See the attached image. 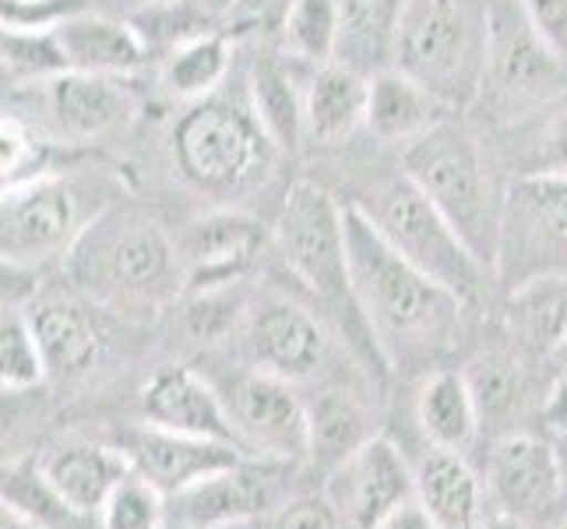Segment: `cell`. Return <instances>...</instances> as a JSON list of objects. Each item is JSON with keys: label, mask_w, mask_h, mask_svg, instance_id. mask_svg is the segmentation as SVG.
<instances>
[{"label": "cell", "mask_w": 567, "mask_h": 529, "mask_svg": "<svg viewBox=\"0 0 567 529\" xmlns=\"http://www.w3.org/2000/svg\"><path fill=\"white\" fill-rule=\"evenodd\" d=\"M346 241L357 301L388 367H416L452 349L465 311L458 293L402 258L349 202Z\"/></svg>", "instance_id": "6da1fadb"}, {"label": "cell", "mask_w": 567, "mask_h": 529, "mask_svg": "<svg viewBox=\"0 0 567 529\" xmlns=\"http://www.w3.org/2000/svg\"><path fill=\"white\" fill-rule=\"evenodd\" d=\"M64 272L92 304L134 318L159 315L187 293L181 244L155 220L131 208H103L95 215Z\"/></svg>", "instance_id": "7a4b0ae2"}, {"label": "cell", "mask_w": 567, "mask_h": 529, "mask_svg": "<svg viewBox=\"0 0 567 529\" xmlns=\"http://www.w3.org/2000/svg\"><path fill=\"white\" fill-rule=\"evenodd\" d=\"M399 163L494 276L507 181H501V163L491 145H483L480 134L455 113L402 145Z\"/></svg>", "instance_id": "3957f363"}, {"label": "cell", "mask_w": 567, "mask_h": 529, "mask_svg": "<svg viewBox=\"0 0 567 529\" xmlns=\"http://www.w3.org/2000/svg\"><path fill=\"white\" fill-rule=\"evenodd\" d=\"M276 244L297 283L336 318L353 349L367 353L381 370H391L357 301L346 241V205H339L336 194L315 181L292 184L276 220Z\"/></svg>", "instance_id": "277c9868"}, {"label": "cell", "mask_w": 567, "mask_h": 529, "mask_svg": "<svg viewBox=\"0 0 567 529\" xmlns=\"http://www.w3.org/2000/svg\"><path fill=\"white\" fill-rule=\"evenodd\" d=\"M494 11L486 0H402L391 61L455 110L480 100L491 64Z\"/></svg>", "instance_id": "5b68a950"}, {"label": "cell", "mask_w": 567, "mask_h": 529, "mask_svg": "<svg viewBox=\"0 0 567 529\" xmlns=\"http://www.w3.org/2000/svg\"><path fill=\"white\" fill-rule=\"evenodd\" d=\"M276 142L268 139L258 113L229 95L187 103L169 131V160L181 181L215 202L244 199L268 181L279 160Z\"/></svg>", "instance_id": "8992f818"}, {"label": "cell", "mask_w": 567, "mask_h": 529, "mask_svg": "<svg viewBox=\"0 0 567 529\" xmlns=\"http://www.w3.org/2000/svg\"><path fill=\"white\" fill-rule=\"evenodd\" d=\"M349 205H357L370 220V226H374L402 258L423 268L430 279H437L441 286L458 293L465 304L480 301L486 279H494L491 268L465 247L455 226L447 223L444 212L420 191V184L402 170V163L399 170L367 181Z\"/></svg>", "instance_id": "52a82bcc"}, {"label": "cell", "mask_w": 567, "mask_h": 529, "mask_svg": "<svg viewBox=\"0 0 567 529\" xmlns=\"http://www.w3.org/2000/svg\"><path fill=\"white\" fill-rule=\"evenodd\" d=\"M4 113H14L43 139L78 152L121 134L138 113V95L127 85V78L64 71L39 78V82L11 85Z\"/></svg>", "instance_id": "ba28073f"}, {"label": "cell", "mask_w": 567, "mask_h": 529, "mask_svg": "<svg viewBox=\"0 0 567 529\" xmlns=\"http://www.w3.org/2000/svg\"><path fill=\"white\" fill-rule=\"evenodd\" d=\"M100 212L85 208V194L74 184V176H68V170H53L25 184L4 187V205H0L4 272H39L68 262Z\"/></svg>", "instance_id": "9c48e42d"}, {"label": "cell", "mask_w": 567, "mask_h": 529, "mask_svg": "<svg viewBox=\"0 0 567 529\" xmlns=\"http://www.w3.org/2000/svg\"><path fill=\"white\" fill-rule=\"evenodd\" d=\"M554 272H567V176H515L507 181L494 279L515 289Z\"/></svg>", "instance_id": "30bf717a"}, {"label": "cell", "mask_w": 567, "mask_h": 529, "mask_svg": "<svg viewBox=\"0 0 567 529\" xmlns=\"http://www.w3.org/2000/svg\"><path fill=\"white\" fill-rule=\"evenodd\" d=\"M321 495L336 505L346 529H378L391 512L416 498V474L395 441L374 435L324 474Z\"/></svg>", "instance_id": "8fae6325"}, {"label": "cell", "mask_w": 567, "mask_h": 529, "mask_svg": "<svg viewBox=\"0 0 567 529\" xmlns=\"http://www.w3.org/2000/svg\"><path fill=\"white\" fill-rule=\"evenodd\" d=\"M268 241V226L244 208L219 205L194 215L177 237L187 293L240 286L261 262Z\"/></svg>", "instance_id": "7c38bea8"}, {"label": "cell", "mask_w": 567, "mask_h": 529, "mask_svg": "<svg viewBox=\"0 0 567 529\" xmlns=\"http://www.w3.org/2000/svg\"><path fill=\"white\" fill-rule=\"evenodd\" d=\"M223 399L244 448L279 462L307 459V403L297 396L292 382L254 367L229 382Z\"/></svg>", "instance_id": "4fadbf2b"}, {"label": "cell", "mask_w": 567, "mask_h": 529, "mask_svg": "<svg viewBox=\"0 0 567 529\" xmlns=\"http://www.w3.org/2000/svg\"><path fill=\"white\" fill-rule=\"evenodd\" d=\"M567 82V64L533 32V26L512 22V14H494L491 64L483 78V95L504 106H546Z\"/></svg>", "instance_id": "5bb4252c"}, {"label": "cell", "mask_w": 567, "mask_h": 529, "mask_svg": "<svg viewBox=\"0 0 567 529\" xmlns=\"http://www.w3.org/2000/svg\"><path fill=\"white\" fill-rule=\"evenodd\" d=\"M244 332L254 364L292 385L315 378L328 357L324 322L310 307L279 297V293L247 311Z\"/></svg>", "instance_id": "9a60e30c"}, {"label": "cell", "mask_w": 567, "mask_h": 529, "mask_svg": "<svg viewBox=\"0 0 567 529\" xmlns=\"http://www.w3.org/2000/svg\"><path fill=\"white\" fill-rule=\"evenodd\" d=\"M486 484L501 505V516L518 522L546 519L564 505V469L557 445L533 435H507L494 441L486 459Z\"/></svg>", "instance_id": "2e32d148"}, {"label": "cell", "mask_w": 567, "mask_h": 529, "mask_svg": "<svg viewBox=\"0 0 567 529\" xmlns=\"http://www.w3.org/2000/svg\"><path fill=\"white\" fill-rule=\"evenodd\" d=\"M121 452L131 459L134 474L145 477L166 498H177L198 480L223 474V469H233L247 459L240 445L177 435V430H163L152 424H145L142 430H131Z\"/></svg>", "instance_id": "e0dca14e"}, {"label": "cell", "mask_w": 567, "mask_h": 529, "mask_svg": "<svg viewBox=\"0 0 567 529\" xmlns=\"http://www.w3.org/2000/svg\"><path fill=\"white\" fill-rule=\"evenodd\" d=\"M292 462L279 459H244L240 466L223 469V474L205 477L184 495H177V516L190 529H226L265 516L276 508L279 480Z\"/></svg>", "instance_id": "ac0fdd59"}, {"label": "cell", "mask_w": 567, "mask_h": 529, "mask_svg": "<svg viewBox=\"0 0 567 529\" xmlns=\"http://www.w3.org/2000/svg\"><path fill=\"white\" fill-rule=\"evenodd\" d=\"M142 417L152 427L177 430V435H194V438H212V441H229L244 448L226 399L198 370L184 364H166L142 385Z\"/></svg>", "instance_id": "d6986e66"}, {"label": "cell", "mask_w": 567, "mask_h": 529, "mask_svg": "<svg viewBox=\"0 0 567 529\" xmlns=\"http://www.w3.org/2000/svg\"><path fill=\"white\" fill-rule=\"evenodd\" d=\"M39 469H43L53 495L82 519L85 516L100 519L110 495L124 484V477L134 474L131 459L121 448L92 445L82 438L56 441L53 448H47L43 459H39Z\"/></svg>", "instance_id": "ffe728a7"}, {"label": "cell", "mask_w": 567, "mask_h": 529, "mask_svg": "<svg viewBox=\"0 0 567 529\" xmlns=\"http://www.w3.org/2000/svg\"><path fill=\"white\" fill-rule=\"evenodd\" d=\"M53 43L61 50L64 71L85 74H134L148 57L142 29L124 18H110L100 11H78L53 26Z\"/></svg>", "instance_id": "44dd1931"}, {"label": "cell", "mask_w": 567, "mask_h": 529, "mask_svg": "<svg viewBox=\"0 0 567 529\" xmlns=\"http://www.w3.org/2000/svg\"><path fill=\"white\" fill-rule=\"evenodd\" d=\"M370 78L346 61H328L310 68L303 89V134L321 149L346 145L360 128H367Z\"/></svg>", "instance_id": "7402d4cb"}, {"label": "cell", "mask_w": 567, "mask_h": 529, "mask_svg": "<svg viewBox=\"0 0 567 529\" xmlns=\"http://www.w3.org/2000/svg\"><path fill=\"white\" fill-rule=\"evenodd\" d=\"M458 110L441 100L437 92L420 85L416 78H409L399 68L378 71L370 78V100H367V131L384 145H409L420 134L434 131L447 116Z\"/></svg>", "instance_id": "603a6c76"}, {"label": "cell", "mask_w": 567, "mask_h": 529, "mask_svg": "<svg viewBox=\"0 0 567 529\" xmlns=\"http://www.w3.org/2000/svg\"><path fill=\"white\" fill-rule=\"evenodd\" d=\"M25 315L35 328L39 346H43L50 378L71 382L95 367L103 353V332L85 304L68 297H43Z\"/></svg>", "instance_id": "cb8c5ba5"}, {"label": "cell", "mask_w": 567, "mask_h": 529, "mask_svg": "<svg viewBox=\"0 0 567 529\" xmlns=\"http://www.w3.org/2000/svg\"><path fill=\"white\" fill-rule=\"evenodd\" d=\"M501 170L515 176H567V106H536L507 121L494 142Z\"/></svg>", "instance_id": "d4e9b609"}, {"label": "cell", "mask_w": 567, "mask_h": 529, "mask_svg": "<svg viewBox=\"0 0 567 529\" xmlns=\"http://www.w3.org/2000/svg\"><path fill=\"white\" fill-rule=\"evenodd\" d=\"M416 501L441 529H476L480 519V480L462 452L430 445L416 462Z\"/></svg>", "instance_id": "484cf974"}, {"label": "cell", "mask_w": 567, "mask_h": 529, "mask_svg": "<svg viewBox=\"0 0 567 529\" xmlns=\"http://www.w3.org/2000/svg\"><path fill=\"white\" fill-rule=\"evenodd\" d=\"M303 89L307 78L300 82L292 71V57H258V64L250 71L247 100L250 110L258 113L261 128L268 139L276 142L282 155H297L307 142L303 134Z\"/></svg>", "instance_id": "4316f807"}, {"label": "cell", "mask_w": 567, "mask_h": 529, "mask_svg": "<svg viewBox=\"0 0 567 529\" xmlns=\"http://www.w3.org/2000/svg\"><path fill=\"white\" fill-rule=\"evenodd\" d=\"M374 435L378 430L374 420H370V409L357 396H349V391L328 388L307 406V459L321 474H331Z\"/></svg>", "instance_id": "83f0119b"}, {"label": "cell", "mask_w": 567, "mask_h": 529, "mask_svg": "<svg viewBox=\"0 0 567 529\" xmlns=\"http://www.w3.org/2000/svg\"><path fill=\"white\" fill-rule=\"evenodd\" d=\"M416 417L426 441L447 448V452H465L483 430L465 370H434L420 388Z\"/></svg>", "instance_id": "f1b7e54d"}, {"label": "cell", "mask_w": 567, "mask_h": 529, "mask_svg": "<svg viewBox=\"0 0 567 529\" xmlns=\"http://www.w3.org/2000/svg\"><path fill=\"white\" fill-rule=\"evenodd\" d=\"M507 325L536 353H550L567 336V272L536 276L507 297Z\"/></svg>", "instance_id": "f546056e"}, {"label": "cell", "mask_w": 567, "mask_h": 529, "mask_svg": "<svg viewBox=\"0 0 567 529\" xmlns=\"http://www.w3.org/2000/svg\"><path fill=\"white\" fill-rule=\"evenodd\" d=\"M233 64V47L226 32H198L177 43L163 61V85L184 103H198L219 92Z\"/></svg>", "instance_id": "4dcf8cb0"}, {"label": "cell", "mask_w": 567, "mask_h": 529, "mask_svg": "<svg viewBox=\"0 0 567 529\" xmlns=\"http://www.w3.org/2000/svg\"><path fill=\"white\" fill-rule=\"evenodd\" d=\"M346 39L342 0H289L282 18V47L286 57L307 68L336 61Z\"/></svg>", "instance_id": "1f68e13d"}, {"label": "cell", "mask_w": 567, "mask_h": 529, "mask_svg": "<svg viewBox=\"0 0 567 529\" xmlns=\"http://www.w3.org/2000/svg\"><path fill=\"white\" fill-rule=\"evenodd\" d=\"M465 382L473 391L480 420L486 424H507L522 406V375L518 364L501 357V353H483L473 357L465 367Z\"/></svg>", "instance_id": "d6a6232c"}, {"label": "cell", "mask_w": 567, "mask_h": 529, "mask_svg": "<svg viewBox=\"0 0 567 529\" xmlns=\"http://www.w3.org/2000/svg\"><path fill=\"white\" fill-rule=\"evenodd\" d=\"M47 378V357L29 315L18 307H4V322H0V385H4V391H29Z\"/></svg>", "instance_id": "836d02e7"}, {"label": "cell", "mask_w": 567, "mask_h": 529, "mask_svg": "<svg viewBox=\"0 0 567 529\" xmlns=\"http://www.w3.org/2000/svg\"><path fill=\"white\" fill-rule=\"evenodd\" d=\"M181 304H184V332L194 343H223L240 325V318H247L244 293L237 286L184 293Z\"/></svg>", "instance_id": "e575fe53"}, {"label": "cell", "mask_w": 567, "mask_h": 529, "mask_svg": "<svg viewBox=\"0 0 567 529\" xmlns=\"http://www.w3.org/2000/svg\"><path fill=\"white\" fill-rule=\"evenodd\" d=\"M163 501H166L163 491H155L145 477L131 474L103 505L100 529H163L166 519Z\"/></svg>", "instance_id": "d590c367"}, {"label": "cell", "mask_w": 567, "mask_h": 529, "mask_svg": "<svg viewBox=\"0 0 567 529\" xmlns=\"http://www.w3.org/2000/svg\"><path fill=\"white\" fill-rule=\"evenodd\" d=\"M533 32L567 64V0H518Z\"/></svg>", "instance_id": "8d00e7d4"}, {"label": "cell", "mask_w": 567, "mask_h": 529, "mask_svg": "<svg viewBox=\"0 0 567 529\" xmlns=\"http://www.w3.org/2000/svg\"><path fill=\"white\" fill-rule=\"evenodd\" d=\"M271 529H346V522L324 495H307L286 501Z\"/></svg>", "instance_id": "74e56055"}, {"label": "cell", "mask_w": 567, "mask_h": 529, "mask_svg": "<svg viewBox=\"0 0 567 529\" xmlns=\"http://www.w3.org/2000/svg\"><path fill=\"white\" fill-rule=\"evenodd\" d=\"M543 424L550 435L564 438L567 435V375H557V382L546 391L543 403Z\"/></svg>", "instance_id": "f35d334b"}, {"label": "cell", "mask_w": 567, "mask_h": 529, "mask_svg": "<svg viewBox=\"0 0 567 529\" xmlns=\"http://www.w3.org/2000/svg\"><path fill=\"white\" fill-rule=\"evenodd\" d=\"M378 529H441V526H437L434 519H430L426 508L413 498L409 505H402L399 512H391Z\"/></svg>", "instance_id": "ab89813d"}, {"label": "cell", "mask_w": 567, "mask_h": 529, "mask_svg": "<svg viewBox=\"0 0 567 529\" xmlns=\"http://www.w3.org/2000/svg\"><path fill=\"white\" fill-rule=\"evenodd\" d=\"M0 529H43V526L32 522L29 516H22L18 508L4 505V519H0Z\"/></svg>", "instance_id": "60d3db41"}, {"label": "cell", "mask_w": 567, "mask_h": 529, "mask_svg": "<svg viewBox=\"0 0 567 529\" xmlns=\"http://www.w3.org/2000/svg\"><path fill=\"white\" fill-rule=\"evenodd\" d=\"M546 360H550V364L557 367V375H567V336H564L550 353H546Z\"/></svg>", "instance_id": "b9f144b4"}, {"label": "cell", "mask_w": 567, "mask_h": 529, "mask_svg": "<svg viewBox=\"0 0 567 529\" xmlns=\"http://www.w3.org/2000/svg\"><path fill=\"white\" fill-rule=\"evenodd\" d=\"M483 529H529L525 522H518V519H512V516H497V519H491Z\"/></svg>", "instance_id": "7bdbcfd3"}, {"label": "cell", "mask_w": 567, "mask_h": 529, "mask_svg": "<svg viewBox=\"0 0 567 529\" xmlns=\"http://www.w3.org/2000/svg\"><path fill=\"white\" fill-rule=\"evenodd\" d=\"M557 456H560V469H564V501H567V435L557 438Z\"/></svg>", "instance_id": "ee69618b"}, {"label": "cell", "mask_w": 567, "mask_h": 529, "mask_svg": "<svg viewBox=\"0 0 567 529\" xmlns=\"http://www.w3.org/2000/svg\"><path fill=\"white\" fill-rule=\"evenodd\" d=\"M557 529H567V522H564V526H557Z\"/></svg>", "instance_id": "f6af8a7d"}, {"label": "cell", "mask_w": 567, "mask_h": 529, "mask_svg": "<svg viewBox=\"0 0 567 529\" xmlns=\"http://www.w3.org/2000/svg\"><path fill=\"white\" fill-rule=\"evenodd\" d=\"M148 4H155V0H148Z\"/></svg>", "instance_id": "bcb514c9"}]
</instances>
